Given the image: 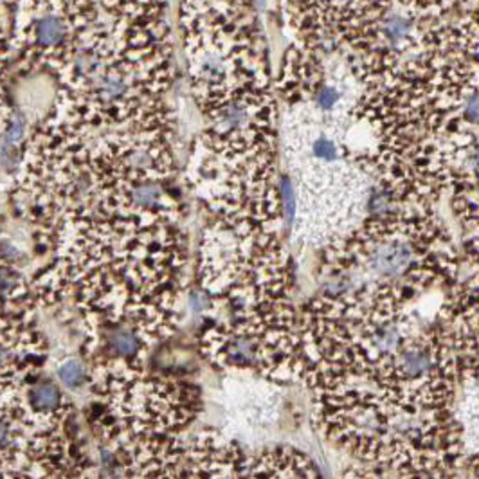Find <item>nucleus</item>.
<instances>
[{
	"mask_svg": "<svg viewBox=\"0 0 479 479\" xmlns=\"http://www.w3.org/2000/svg\"><path fill=\"white\" fill-rule=\"evenodd\" d=\"M72 40L47 72L49 116L78 125H121L168 107L173 40L162 4L67 2Z\"/></svg>",
	"mask_w": 479,
	"mask_h": 479,
	"instance_id": "nucleus-2",
	"label": "nucleus"
},
{
	"mask_svg": "<svg viewBox=\"0 0 479 479\" xmlns=\"http://www.w3.org/2000/svg\"><path fill=\"white\" fill-rule=\"evenodd\" d=\"M354 121L364 170L400 206L435 209L456 162L479 146V2L454 4L420 49L364 87Z\"/></svg>",
	"mask_w": 479,
	"mask_h": 479,
	"instance_id": "nucleus-1",
	"label": "nucleus"
},
{
	"mask_svg": "<svg viewBox=\"0 0 479 479\" xmlns=\"http://www.w3.org/2000/svg\"><path fill=\"white\" fill-rule=\"evenodd\" d=\"M460 243L435 209L394 206L367 215L357 229L321 249L324 296L385 287L420 301L462 279Z\"/></svg>",
	"mask_w": 479,
	"mask_h": 479,
	"instance_id": "nucleus-3",
	"label": "nucleus"
},
{
	"mask_svg": "<svg viewBox=\"0 0 479 479\" xmlns=\"http://www.w3.org/2000/svg\"><path fill=\"white\" fill-rule=\"evenodd\" d=\"M340 479H406L399 474H393L390 471L378 469V467L366 465V463L354 462V465H349Z\"/></svg>",
	"mask_w": 479,
	"mask_h": 479,
	"instance_id": "nucleus-7",
	"label": "nucleus"
},
{
	"mask_svg": "<svg viewBox=\"0 0 479 479\" xmlns=\"http://www.w3.org/2000/svg\"><path fill=\"white\" fill-rule=\"evenodd\" d=\"M251 8L242 2L180 6L189 92L202 114L274 89L265 36Z\"/></svg>",
	"mask_w": 479,
	"mask_h": 479,
	"instance_id": "nucleus-4",
	"label": "nucleus"
},
{
	"mask_svg": "<svg viewBox=\"0 0 479 479\" xmlns=\"http://www.w3.org/2000/svg\"><path fill=\"white\" fill-rule=\"evenodd\" d=\"M56 378L65 390L80 391L89 387L90 369L81 358L69 357L56 366Z\"/></svg>",
	"mask_w": 479,
	"mask_h": 479,
	"instance_id": "nucleus-6",
	"label": "nucleus"
},
{
	"mask_svg": "<svg viewBox=\"0 0 479 479\" xmlns=\"http://www.w3.org/2000/svg\"><path fill=\"white\" fill-rule=\"evenodd\" d=\"M465 471L467 479H479V454H472L471 458H467Z\"/></svg>",
	"mask_w": 479,
	"mask_h": 479,
	"instance_id": "nucleus-8",
	"label": "nucleus"
},
{
	"mask_svg": "<svg viewBox=\"0 0 479 479\" xmlns=\"http://www.w3.org/2000/svg\"><path fill=\"white\" fill-rule=\"evenodd\" d=\"M211 479H324L315 463L294 447H270L243 454Z\"/></svg>",
	"mask_w": 479,
	"mask_h": 479,
	"instance_id": "nucleus-5",
	"label": "nucleus"
}]
</instances>
